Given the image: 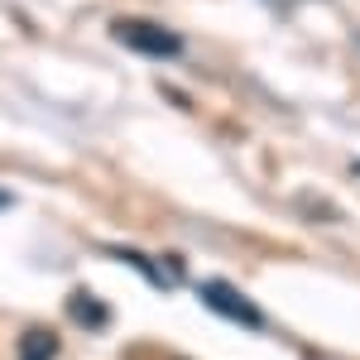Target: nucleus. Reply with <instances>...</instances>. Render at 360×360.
<instances>
[{
  "instance_id": "f257e3e1",
  "label": "nucleus",
  "mask_w": 360,
  "mask_h": 360,
  "mask_svg": "<svg viewBox=\"0 0 360 360\" xmlns=\"http://www.w3.org/2000/svg\"><path fill=\"white\" fill-rule=\"evenodd\" d=\"M115 44H125L130 53L139 58H178L183 53V34H173L168 25H159V20H139V15H125V20H115L111 25Z\"/></svg>"
},
{
  "instance_id": "20e7f679",
  "label": "nucleus",
  "mask_w": 360,
  "mask_h": 360,
  "mask_svg": "<svg viewBox=\"0 0 360 360\" xmlns=\"http://www.w3.org/2000/svg\"><path fill=\"white\" fill-rule=\"evenodd\" d=\"M68 317H72L77 327H86V332H106V327H111V307L101 303L96 293H86V288H77V293L68 298Z\"/></svg>"
},
{
  "instance_id": "f03ea898",
  "label": "nucleus",
  "mask_w": 360,
  "mask_h": 360,
  "mask_svg": "<svg viewBox=\"0 0 360 360\" xmlns=\"http://www.w3.org/2000/svg\"><path fill=\"white\" fill-rule=\"evenodd\" d=\"M197 298H202V307H212L226 322H236V327H245V332H264V312L250 303L236 283H226V278H202V283H197Z\"/></svg>"
},
{
  "instance_id": "39448f33",
  "label": "nucleus",
  "mask_w": 360,
  "mask_h": 360,
  "mask_svg": "<svg viewBox=\"0 0 360 360\" xmlns=\"http://www.w3.org/2000/svg\"><path fill=\"white\" fill-rule=\"evenodd\" d=\"M58 356V336L44 332V327H29L20 336V360H53Z\"/></svg>"
},
{
  "instance_id": "423d86ee",
  "label": "nucleus",
  "mask_w": 360,
  "mask_h": 360,
  "mask_svg": "<svg viewBox=\"0 0 360 360\" xmlns=\"http://www.w3.org/2000/svg\"><path fill=\"white\" fill-rule=\"evenodd\" d=\"M5 207H10V193H5V188H0V212H5Z\"/></svg>"
},
{
  "instance_id": "7ed1b4c3",
  "label": "nucleus",
  "mask_w": 360,
  "mask_h": 360,
  "mask_svg": "<svg viewBox=\"0 0 360 360\" xmlns=\"http://www.w3.org/2000/svg\"><path fill=\"white\" fill-rule=\"evenodd\" d=\"M111 255H115V259H125L130 269H139L154 288H178V283H183V259H178V255L154 259V255H139V250H125V245H111Z\"/></svg>"
},
{
  "instance_id": "0eeeda50",
  "label": "nucleus",
  "mask_w": 360,
  "mask_h": 360,
  "mask_svg": "<svg viewBox=\"0 0 360 360\" xmlns=\"http://www.w3.org/2000/svg\"><path fill=\"white\" fill-rule=\"evenodd\" d=\"M264 5H274V0H264Z\"/></svg>"
}]
</instances>
